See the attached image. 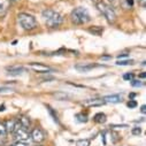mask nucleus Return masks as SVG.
Masks as SVG:
<instances>
[{
  "label": "nucleus",
  "mask_w": 146,
  "mask_h": 146,
  "mask_svg": "<svg viewBox=\"0 0 146 146\" xmlns=\"http://www.w3.org/2000/svg\"><path fill=\"white\" fill-rule=\"evenodd\" d=\"M140 111H141V113H145V106H141V109H140Z\"/></svg>",
  "instance_id": "nucleus-29"
},
{
  "label": "nucleus",
  "mask_w": 146,
  "mask_h": 146,
  "mask_svg": "<svg viewBox=\"0 0 146 146\" xmlns=\"http://www.w3.org/2000/svg\"><path fill=\"white\" fill-rule=\"evenodd\" d=\"M4 125H5V129H6L7 133H13L15 128H16V125H17V120H14V119L7 120V121H5Z\"/></svg>",
  "instance_id": "nucleus-8"
},
{
  "label": "nucleus",
  "mask_w": 146,
  "mask_h": 146,
  "mask_svg": "<svg viewBox=\"0 0 146 146\" xmlns=\"http://www.w3.org/2000/svg\"><path fill=\"white\" fill-rule=\"evenodd\" d=\"M104 104V100H99V99H90V100H86L84 101V105H88V106H100Z\"/></svg>",
  "instance_id": "nucleus-14"
},
{
  "label": "nucleus",
  "mask_w": 146,
  "mask_h": 146,
  "mask_svg": "<svg viewBox=\"0 0 146 146\" xmlns=\"http://www.w3.org/2000/svg\"><path fill=\"white\" fill-rule=\"evenodd\" d=\"M96 5H97L98 11L104 15V17L106 19V21L109 24H114L115 23V21H116V14H115V11L113 9L112 6L105 4L104 1H100V3H98Z\"/></svg>",
  "instance_id": "nucleus-3"
},
{
  "label": "nucleus",
  "mask_w": 146,
  "mask_h": 146,
  "mask_svg": "<svg viewBox=\"0 0 146 146\" xmlns=\"http://www.w3.org/2000/svg\"><path fill=\"white\" fill-rule=\"evenodd\" d=\"M17 122H19L20 125H22L23 128H27V129H29V127H30V124H31L30 119H29L28 116H25V115H21V116L17 119Z\"/></svg>",
  "instance_id": "nucleus-11"
},
{
  "label": "nucleus",
  "mask_w": 146,
  "mask_h": 146,
  "mask_svg": "<svg viewBox=\"0 0 146 146\" xmlns=\"http://www.w3.org/2000/svg\"><path fill=\"white\" fill-rule=\"evenodd\" d=\"M39 146H40V145H39Z\"/></svg>",
  "instance_id": "nucleus-33"
},
{
  "label": "nucleus",
  "mask_w": 146,
  "mask_h": 146,
  "mask_svg": "<svg viewBox=\"0 0 146 146\" xmlns=\"http://www.w3.org/2000/svg\"><path fill=\"white\" fill-rule=\"evenodd\" d=\"M143 83H140V81H135V80H132L131 81V85L132 86H140Z\"/></svg>",
  "instance_id": "nucleus-24"
},
{
  "label": "nucleus",
  "mask_w": 146,
  "mask_h": 146,
  "mask_svg": "<svg viewBox=\"0 0 146 146\" xmlns=\"http://www.w3.org/2000/svg\"><path fill=\"white\" fill-rule=\"evenodd\" d=\"M127 106H128V107H130V108H135V107L137 106V102H136L135 100H130V101L127 104Z\"/></svg>",
  "instance_id": "nucleus-23"
},
{
  "label": "nucleus",
  "mask_w": 146,
  "mask_h": 146,
  "mask_svg": "<svg viewBox=\"0 0 146 146\" xmlns=\"http://www.w3.org/2000/svg\"><path fill=\"white\" fill-rule=\"evenodd\" d=\"M119 66H128V64H133L132 60H124V61H117L116 62Z\"/></svg>",
  "instance_id": "nucleus-20"
},
{
  "label": "nucleus",
  "mask_w": 146,
  "mask_h": 146,
  "mask_svg": "<svg viewBox=\"0 0 146 146\" xmlns=\"http://www.w3.org/2000/svg\"><path fill=\"white\" fill-rule=\"evenodd\" d=\"M13 146H28V145H27L24 141H16Z\"/></svg>",
  "instance_id": "nucleus-26"
},
{
  "label": "nucleus",
  "mask_w": 146,
  "mask_h": 146,
  "mask_svg": "<svg viewBox=\"0 0 146 146\" xmlns=\"http://www.w3.org/2000/svg\"><path fill=\"white\" fill-rule=\"evenodd\" d=\"M133 77H135V75H133V74H125V75L123 76V78H124L125 81H132V80H133Z\"/></svg>",
  "instance_id": "nucleus-21"
},
{
  "label": "nucleus",
  "mask_w": 146,
  "mask_h": 146,
  "mask_svg": "<svg viewBox=\"0 0 146 146\" xmlns=\"http://www.w3.org/2000/svg\"><path fill=\"white\" fill-rule=\"evenodd\" d=\"M13 133L15 135V138H16L17 141H25L30 137L28 129L27 128H23L22 125H20L19 122H17V125H16V128H15V130H14Z\"/></svg>",
  "instance_id": "nucleus-5"
},
{
  "label": "nucleus",
  "mask_w": 146,
  "mask_h": 146,
  "mask_svg": "<svg viewBox=\"0 0 146 146\" xmlns=\"http://www.w3.org/2000/svg\"><path fill=\"white\" fill-rule=\"evenodd\" d=\"M90 139H80L76 141V146H90Z\"/></svg>",
  "instance_id": "nucleus-18"
},
{
  "label": "nucleus",
  "mask_w": 146,
  "mask_h": 146,
  "mask_svg": "<svg viewBox=\"0 0 146 146\" xmlns=\"http://www.w3.org/2000/svg\"><path fill=\"white\" fill-rule=\"evenodd\" d=\"M6 137H7V132H6L5 125L4 123L0 122V143H4L6 140Z\"/></svg>",
  "instance_id": "nucleus-15"
},
{
  "label": "nucleus",
  "mask_w": 146,
  "mask_h": 146,
  "mask_svg": "<svg viewBox=\"0 0 146 146\" xmlns=\"http://www.w3.org/2000/svg\"><path fill=\"white\" fill-rule=\"evenodd\" d=\"M76 119H77V121H80V122H88V115L86 114H83V113H80V114H77L76 115Z\"/></svg>",
  "instance_id": "nucleus-19"
},
{
  "label": "nucleus",
  "mask_w": 146,
  "mask_h": 146,
  "mask_svg": "<svg viewBox=\"0 0 146 146\" xmlns=\"http://www.w3.org/2000/svg\"><path fill=\"white\" fill-rule=\"evenodd\" d=\"M43 17H44L45 23L48 28H58L63 22L62 15L60 13L53 11V9H45L43 12Z\"/></svg>",
  "instance_id": "nucleus-1"
},
{
  "label": "nucleus",
  "mask_w": 146,
  "mask_h": 146,
  "mask_svg": "<svg viewBox=\"0 0 146 146\" xmlns=\"http://www.w3.org/2000/svg\"><path fill=\"white\" fill-rule=\"evenodd\" d=\"M30 137H31V139H32L36 144H40V143H43L44 139H45V133H44V131H43L40 128H35V129L31 131Z\"/></svg>",
  "instance_id": "nucleus-6"
},
{
  "label": "nucleus",
  "mask_w": 146,
  "mask_h": 146,
  "mask_svg": "<svg viewBox=\"0 0 146 146\" xmlns=\"http://www.w3.org/2000/svg\"><path fill=\"white\" fill-rule=\"evenodd\" d=\"M106 115L104 113H97L94 116H93V121L97 122V123H105L106 122Z\"/></svg>",
  "instance_id": "nucleus-13"
},
{
  "label": "nucleus",
  "mask_w": 146,
  "mask_h": 146,
  "mask_svg": "<svg viewBox=\"0 0 146 146\" xmlns=\"http://www.w3.org/2000/svg\"><path fill=\"white\" fill-rule=\"evenodd\" d=\"M137 1L141 7H146V0H137Z\"/></svg>",
  "instance_id": "nucleus-27"
},
{
  "label": "nucleus",
  "mask_w": 146,
  "mask_h": 146,
  "mask_svg": "<svg viewBox=\"0 0 146 146\" xmlns=\"http://www.w3.org/2000/svg\"><path fill=\"white\" fill-rule=\"evenodd\" d=\"M101 59H111V56H101Z\"/></svg>",
  "instance_id": "nucleus-31"
},
{
  "label": "nucleus",
  "mask_w": 146,
  "mask_h": 146,
  "mask_svg": "<svg viewBox=\"0 0 146 146\" xmlns=\"http://www.w3.org/2000/svg\"><path fill=\"white\" fill-rule=\"evenodd\" d=\"M70 20H71L72 23L76 24V25H82V24H85V23L90 22L91 16H90L89 12L85 8L77 7V8H75L74 11L71 12Z\"/></svg>",
  "instance_id": "nucleus-2"
},
{
  "label": "nucleus",
  "mask_w": 146,
  "mask_h": 146,
  "mask_svg": "<svg viewBox=\"0 0 146 146\" xmlns=\"http://www.w3.org/2000/svg\"><path fill=\"white\" fill-rule=\"evenodd\" d=\"M47 108H48V111H50V113H51V115L53 116V119H54V121H55V122H58V116H55V115H54V113H53V111H52V108H51L50 106H48Z\"/></svg>",
  "instance_id": "nucleus-25"
},
{
  "label": "nucleus",
  "mask_w": 146,
  "mask_h": 146,
  "mask_svg": "<svg viewBox=\"0 0 146 146\" xmlns=\"http://www.w3.org/2000/svg\"><path fill=\"white\" fill-rule=\"evenodd\" d=\"M11 5H12L11 0H0V17H4L8 13Z\"/></svg>",
  "instance_id": "nucleus-7"
},
{
  "label": "nucleus",
  "mask_w": 146,
  "mask_h": 146,
  "mask_svg": "<svg viewBox=\"0 0 146 146\" xmlns=\"http://www.w3.org/2000/svg\"><path fill=\"white\" fill-rule=\"evenodd\" d=\"M99 67V64H96V63H84V64H76L75 68L80 71H89L93 68H97Z\"/></svg>",
  "instance_id": "nucleus-9"
},
{
  "label": "nucleus",
  "mask_w": 146,
  "mask_h": 146,
  "mask_svg": "<svg viewBox=\"0 0 146 146\" xmlns=\"http://www.w3.org/2000/svg\"><path fill=\"white\" fill-rule=\"evenodd\" d=\"M131 132H132V135H136V136H137V135H140V133H141V129L138 128V127H136V128L132 129Z\"/></svg>",
  "instance_id": "nucleus-22"
},
{
  "label": "nucleus",
  "mask_w": 146,
  "mask_h": 146,
  "mask_svg": "<svg viewBox=\"0 0 146 146\" xmlns=\"http://www.w3.org/2000/svg\"><path fill=\"white\" fill-rule=\"evenodd\" d=\"M145 76H146V74H145V72H143V74L140 75V77H141V78H145Z\"/></svg>",
  "instance_id": "nucleus-30"
},
{
  "label": "nucleus",
  "mask_w": 146,
  "mask_h": 146,
  "mask_svg": "<svg viewBox=\"0 0 146 146\" xmlns=\"http://www.w3.org/2000/svg\"><path fill=\"white\" fill-rule=\"evenodd\" d=\"M91 1H92V3H94V4H98V3H100V1H101V0H91Z\"/></svg>",
  "instance_id": "nucleus-28"
},
{
  "label": "nucleus",
  "mask_w": 146,
  "mask_h": 146,
  "mask_svg": "<svg viewBox=\"0 0 146 146\" xmlns=\"http://www.w3.org/2000/svg\"><path fill=\"white\" fill-rule=\"evenodd\" d=\"M104 102H113V104H117L122 100V97H120L119 94H113V96H107L104 99Z\"/></svg>",
  "instance_id": "nucleus-10"
},
{
  "label": "nucleus",
  "mask_w": 146,
  "mask_h": 146,
  "mask_svg": "<svg viewBox=\"0 0 146 146\" xmlns=\"http://www.w3.org/2000/svg\"><path fill=\"white\" fill-rule=\"evenodd\" d=\"M17 20H19V23L20 25L27 30V31H31L33 29H36L38 27V23H37V20L35 19V16L30 15V14H27V13H21L19 14L17 16Z\"/></svg>",
  "instance_id": "nucleus-4"
},
{
  "label": "nucleus",
  "mask_w": 146,
  "mask_h": 146,
  "mask_svg": "<svg viewBox=\"0 0 146 146\" xmlns=\"http://www.w3.org/2000/svg\"><path fill=\"white\" fill-rule=\"evenodd\" d=\"M30 66L35 69L37 70L38 72H45V71H50V68L46 67V66H43V64H37V63H30Z\"/></svg>",
  "instance_id": "nucleus-12"
},
{
  "label": "nucleus",
  "mask_w": 146,
  "mask_h": 146,
  "mask_svg": "<svg viewBox=\"0 0 146 146\" xmlns=\"http://www.w3.org/2000/svg\"><path fill=\"white\" fill-rule=\"evenodd\" d=\"M7 70L9 71L11 75H19L22 71H24V68H22V67H17V68L12 67V68H7Z\"/></svg>",
  "instance_id": "nucleus-17"
},
{
  "label": "nucleus",
  "mask_w": 146,
  "mask_h": 146,
  "mask_svg": "<svg viewBox=\"0 0 146 146\" xmlns=\"http://www.w3.org/2000/svg\"><path fill=\"white\" fill-rule=\"evenodd\" d=\"M89 32H91V33H93V35H96V36H100V35L104 32V28L96 25V27H93V28H89Z\"/></svg>",
  "instance_id": "nucleus-16"
},
{
  "label": "nucleus",
  "mask_w": 146,
  "mask_h": 146,
  "mask_svg": "<svg viewBox=\"0 0 146 146\" xmlns=\"http://www.w3.org/2000/svg\"><path fill=\"white\" fill-rule=\"evenodd\" d=\"M11 1H12V0H11ZM14 1H19V0H14Z\"/></svg>",
  "instance_id": "nucleus-32"
}]
</instances>
